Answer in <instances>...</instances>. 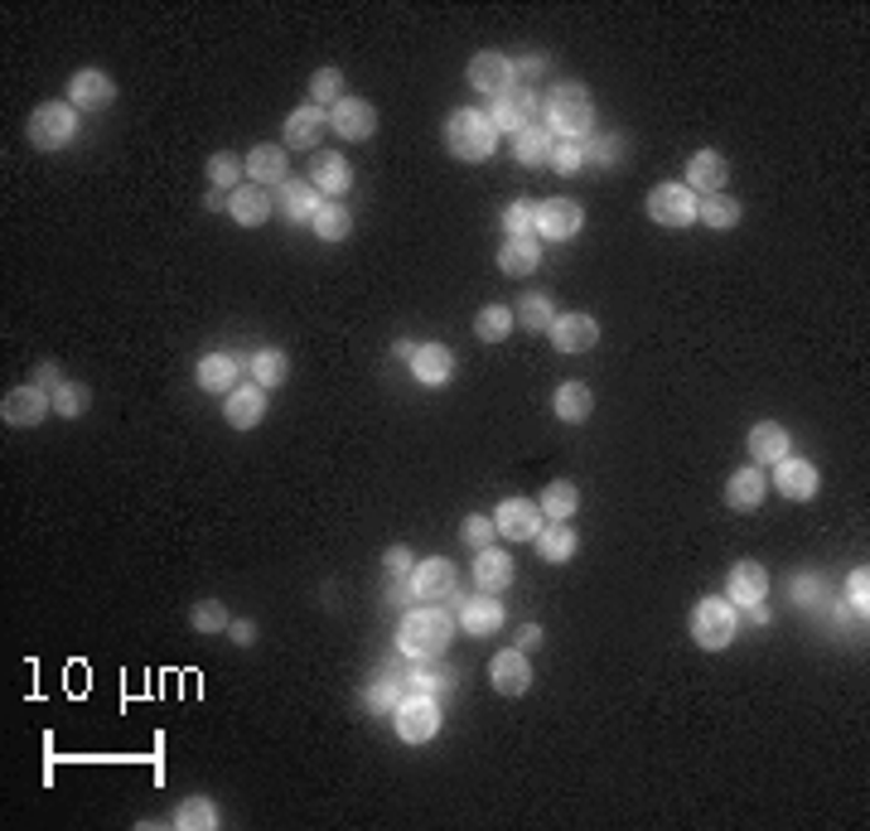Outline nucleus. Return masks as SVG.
<instances>
[{"label":"nucleus","instance_id":"36","mask_svg":"<svg viewBox=\"0 0 870 831\" xmlns=\"http://www.w3.org/2000/svg\"><path fill=\"white\" fill-rule=\"evenodd\" d=\"M247 179H256V185H280L286 175V151L280 145H256V151H247Z\"/></svg>","mask_w":870,"mask_h":831},{"label":"nucleus","instance_id":"9","mask_svg":"<svg viewBox=\"0 0 870 831\" xmlns=\"http://www.w3.org/2000/svg\"><path fill=\"white\" fill-rule=\"evenodd\" d=\"M455 580H460L455 561L431 556V561H421V566L411 570V595H416V600H426V605H440V600L455 595Z\"/></svg>","mask_w":870,"mask_h":831},{"label":"nucleus","instance_id":"34","mask_svg":"<svg viewBox=\"0 0 870 831\" xmlns=\"http://www.w3.org/2000/svg\"><path fill=\"white\" fill-rule=\"evenodd\" d=\"M789 431L783 425H774V421H759L755 431H750V455H755V464L764 469V464H779L783 455H789Z\"/></svg>","mask_w":870,"mask_h":831},{"label":"nucleus","instance_id":"43","mask_svg":"<svg viewBox=\"0 0 870 831\" xmlns=\"http://www.w3.org/2000/svg\"><path fill=\"white\" fill-rule=\"evenodd\" d=\"M175 827L179 831H213L218 827V808L208 798H189V802H179Z\"/></svg>","mask_w":870,"mask_h":831},{"label":"nucleus","instance_id":"29","mask_svg":"<svg viewBox=\"0 0 870 831\" xmlns=\"http://www.w3.org/2000/svg\"><path fill=\"white\" fill-rule=\"evenodd\" d=\"M324 107H296V112L286 117V145H296V151H315L320 145V136H324Z\"/></svg>","mask_w":870,"mask_h":831},{"label":"nucleus","instance_id":"39","mask_svg":"<svg viewBox=\"0 0 870 831\" xmlns=\"http://www.w3.org/2000/svg\"><path fill=\"white\" fill-rule=\"evenodd\" d=\"M513 334V310L508 304H484L480 314H474V339H484V344H504Z\"/></svg>","mask_w":870,"mask_h":831},{"label":"nucleus","instance_id":"56","mask_svg":"<svg viewBox=\"0 0 870 831\" xmlns=\"http://www.w3.org/2000/svg\"><path fill=\"white\" fill-rule=\"evenodd\" d=\"M542 643V629H537V623H527V629L518 633V647H537Z\"/></svg>","mask_w":870,"mask_h":831},{"label":"nucleus","instance_id":"12","mask_svg":"<svg viewBox=\"0 0 870 831\" xmlns=\"http://www.w3.org/2000/svg\"><path fill=\"white\" fill-rule=\"evenodd\" d=\"M547 334H551V348H557V353H591L599 344V324L591 320V314H581V310L557 314V324H551Z\"/></svg>","mask_w":870,"mask_h":831},{"label":"nucleus","instance_id":"11","mask_svg":"<svg viewBox=\"0 0 870 831\" xmlns=\"http://www.w3.org/2000/svg\"><path fill=\"white\" fill-rule=\"evenodd\" d=\"M494 528H498V536H508V542H532V536L542 532V508L527 503V498H504L494 512Z\"/></svg>","mask_w":870,"mask_h":831},{"label":"nucleus","instance_id":"19","mask_svg":"<svg viewBox=\"0 0 870 831\" xmlns=\"http://www.w3.org/2000/svg\"><path fill=\"white\" fill-rule=\"evenodd\" d=\"M774 488H779L783 498H793V503H807V498L817 494V464L783 455V459L774 464Z\"/></svg>","mask_w":870,"mask_h":831},{"label":"nucleus","instance_id":"51","mask_svg":"<svg viewBox=\"0 0 870 831\" xmlns=\"http://www.w3.org/2000/svg\"><path fill=\"white\" fill-rule=\"evenodd\" d=\"M847 609H856L861 619H866V609H870V570L866 566H856L851 576H847Z\"/></svg>","mask_w":870,"mask_h":831},{"label":"nucleus","instance_id":"54","mask_svg":"<svg viewBox=\"0 0 870 831\" xmlns=\"http://www.w3.org/2000/svg\"><path fill=\"white\" fill-rule=\"evenodd\" d=\"M34 387H40V392H48V397H54L58 387H64V373H58V363H44V368L34 373Z\"/></svg>","mask_w":870,"mask_h":831},{"label":"nucleus","instance_id":"13","mask_svg":"<svg viewBox=\"0 0 870 831\" xmlns=\"http://www.w3.org/2000/svg\"><path fill=\"white\" fill-rule=\"evenodd\" d=\"M488 682H494L498 696H522L532 687V663H527L522 647H504V653L488 663Z\"/></svg>","mask_w":870,"mask_h":831},{"label":"nucleus","instance_id":"30","mask_svg":"<svg viewBox=\"0 0 870 831\" xmlns=\"http://www.w3.org/2000/svg\"><path fill=\"white\" fill-rule=\"evenodd\" d=\"M551 126H542V121H527V126L513 136V155H518V165L537 169V165H551Z\"/></svg>","mask_w":870,"mask_h":831},{"label":"nucleus","instance_id":"26","mask_svg":"<svg viewBox=\"0 0 870 831\" xmlns=\"http://www.w3.org/2000/svg\"><path fill=\"white\" fill-rule=\"evenodd\" d=\"M228 213H232V223H242V228H262L266 218H272V193H266L262 185L232 189L228 193Z\"/></svg>","mask_w":870,"mask_h":831},{"label":"nucleus","instance_id":"5","mask_svg":"<svg viewBox=\"0 0 870 831\" xmlns=\"http://www.w3.org/2000/svg\"><path fill=\"white\" fill-rule=\"evenodd\" d=\"M392 725H397V740L401 744H431L440 735V706H436V696L411 691L407 701H397Z\"/></svg>","mask_w":870,"mask_h":831},{"label":"nucleus","instance_id":"16","mask_svg":"<svg viewBox=\"0 0 870 831\" xmlns=\"http://www.w3.org/2000/svg\"><path fill=\"white\" fill-rule=\"evenodd\" d=\"M470 82H474V92H488V97L508 92V88H513V58L498 54V48H484V54H474V58H470Z\"/></svg>","mask_w":870,"mask_h":831},{"label":"nucleus","instance_id":"15","mask_svg":"<svg viewBox=\"0 0 870 831\" xmlns=\"http://www.w3.org/2000/svg\"><path fill=\"white\" fill-rule=\"evenodd\" d=\"M769 595V570L759 566V561H735L730 566V576H726V600L735 605V609H750V605H759Z\"/></svg>","mask_w":870,"mask_h":831},{"label":"nucleus","instance_id":"22","mask_svg":"<svg viewBox=\"0 0 870 831\" xmlns=\"http://www.w3.org/2000/svg\"><path fill=\"white\" fill-rule=\"evenodd\" d=\"M460 629L474 633V639H488V633L504 629V605H498V595H474V600L460 605Z\"/></svg>","mask_w":870,"mask_h":831},{"label":"nucleus","instance_id":"24","mask_svg":"<svg viewBox=\"0 0 870 831\" xmlns=\"http://www.w3.org/2000/svg\"><path fill=\"white\" fill-rule=\"evenodd\" d=\"M223 416L232 431H252V425H262L266 416V387H232L228 401H223Z\"/></svg>","mask_w":870,"mask_h":831},{"label":"nucleus","instance_id":"37","mask_svg":"<svg viewBox=\"0 0 870 831\" xmlns=\"http://www.w3.org/2000/svg\"><path fill=\"white\" fill-rule=\"evenodd\" d=\"M537 508H542L547 522H566V518H575V508H581V494H575L571 479H557V484L542 488V503Z\"/></svg>","mask_w":870,"mask_h":831},{"label":"nucleus","instance_id":"32","mask_svg":"<svg viewBox=\"0 0 870 831\" xmlns=\"http://www.w3.org/2000/svg\"><path fill=\"white\" fill-rule=\"evenodd\" d=\"M551 411L566 425H581V421H591V411H595V392L585 383H561L557 397H551Z\"/></svg>","mask_w":870,"mask_h":831},{"label":"nucleus","instance_id":"40","mask_svg":"<svg viewBox=\"0 0 870 831\" xmlns=\"http://www.w3.org/2000/svg\"><path fill=\"white\" fill-rule=\"evenodd\" d=\"M315 232H320V242H344L349 232H353V213L344 203H320V213H315V223H310Z\"/></svg>","mask_w":870,"mask_h":831},{"label":"nucleus","instance_id":"44","mask_svg":"<svg viewBox=\"0 0 870 831\" xmlns=\"http://www.w3.org/2000/svg\"><path fill=\"white\" fill-rule=\"evenodd\" d=\"M286 373H290V363H286V353H280V348H262L252 358L256 387H280V383H286Z\"/></svg>","mask_w":870,"mask_h":831},{"label":"nucleus","instance_id":"28","mask_svg":"<svg viewBox=\"0 0 870 831\" xmlns=\"http://www.w3.org/2000/svg\"><path fill=\"white\" fill-rule=\"evenodd\" d=\"M474 585H480L484 595H498L513 585V556L498 552V546H484L480 556H474Z\"/></svg>","mask_w":870,"mask_h":831},{"label":"nucleus","instance_id":"21","mask_svg":"<svg viewBox=\"0 0 870 831\" xmlns=\"http://www.w3.org/2000/svg\"><path fill=\"white\" fill-rule=\"evenodd\" d=\"M764 488H769L764 469H759V464H745V469H735L730 479H726V508L755 512L759 503H764Z\"/></svg>","mask_w":870,"mask_h":831},{"label":"nucleus","instance_id":"1","mask_svg":"<svg viewBox=\"0 0 870 831\" xmlns=\"http://www.w3.org/2000/svg\"><path fill=\"white\" fill-rule=\"evenodd\" d=\"M455 629H460V623L450 619V609L421 600V609L401 614V623H397V647H401L407 657H416V663H431V657H440V653L450 647Z\"/></svg>","mask_w":870,"mask_h":831},{"label":"nucleus","instance_id":"38","mask_svg":"<svg viewBox=\"0 0 870 831\" xmlns=\"http://www.w3.org/2000/svg\"><path fill=\"white\" fill-rule=\"evenodd\" d=\"M696 223L726 232V228L740 223V203H735L730 193H706V199H696Z\"/></svg>","mask_w":870,"mask_h":831},{"label":"nucleus","instance_id":"45","mask_svg":"<svg viewBox=\"0 0 870 831\" xmlns=\"http://www.w3.org/2000/svg\"><path fill=\"white\" fill-rule=\"evenodd\" d=\"M310 102L315 107H339L344 102V73L339 68H320L310 78Z\"/></svg>","mask_w":870,"mask_h":831},{"label":"nucleus","instance_id":"55","mask_svg":"<svg viewBox=\"0 0 870 831\" xmlns=\"http://www.w3.org/2000/svg\"><path fill=\"white\" fill-rule=\"evenodd\" d=\"M367 706H373V711H387V706H392V682H377V687L367 691Z\"/></svg>","mask_w":870,"mask_h":831},{"label":"nucleus","instance_id":"42","mask_svg":"<svg viewBox=\"0 0 870 831\" xmlns=\"http://www.w3.org/2000/svg\"><path fill=\"white\" fill-rule=\"evenodd\" d=\"M242 175H247V160H242V155H232V151H223V155H213V160H208V185L223 189V193L242 189Z\"/></svg>","mask_w":870,"mask_h":831},{"label":"nucleus","instance_id":"6","mask_svg":"<svg viewBox=\"0 0 870 831\" xmlns=\"http://www.w3.org/2000/svg\"><path fill=\"white\" fill-rule=\"evenodd\" d=\"M30 145H40V151H64V145L78 136V107L68 102H44L30 112Z\"/></svg>","mask_w":870,"mask_h":831},{"label":"nucleus","instance_id":"31","mask_svg":"<svg viewBox=\"0 0 870 831\" xmlns=\"http://www.w3.org/2000/svg\"><path fill=\"white\" fill-rule=\"evenodd\" d=\"M238 377H242V363L232 358V353H203V363H199V387L203 392H232L238 387Z\"/></svg>","mask_w":870,"mask_h":831},{"label":"nucleus","instance_id":"57","mask_svg":"<svg viewBox=\"0 0 870 831\" xmlns=\"http://www.w3.org/2000/svg\"><path fill=\"white\" fill-rule=\"evenodd\" d=\"M232 639H238V643H252L256 629H252V623H232Z\"/></svg>","mask_w":870,"mask_h":831},{"label":"nucleus","instance_id":"50","mask_svg":"<svg viewBox=\"0 0 870 831\" xmlns=\"http://www.w3.org/2000/svg\"><path fill=\"white\" fill-rule=\"evenodd\" d=\"M581 165H585V145L581 141H557V145H551V169H557V175H575Z\"/></svg>","mask_w":870,"mask_h":831},{"label":"nucleus","instance_id":"20","mask_svg":"<svg viewBox=\"0 0 870 831\" xmlns=\"http://www.w3.org/2000/svg\"><path fill=\"white\" fill-rule=\"evenodd\" d=\"M450 373H455V353H450L445 344H416L411 353V377L421 387H445Z\"/></svg>","mask_w":870,"mask_h":831},{"label":"nucleus","instance_id":"49","mask_svg":"<svg viewBox=\"0 0 870 831\" xmlns=\"http://www.w3.org/2000/svg\"><path fill=\"white\" fill-rule=\"evenodd\" d=\"M460 536L474 546V552H484V546H494L498 528H494V518H480V512H470V518L460 522Z\"/></svg>","mask_w":870,"mask_h":831},{"label":"nucleus","instance_id":"7","mask_svg":"<svg viewBox=\"0 0 870 831\" xmlns=\"http://www.w3.org/2000/svg\"><path fill=\"white\" fill-rule=\"evenodd\" d=\"M648 218H653L658 228H692L696 193L687 185H653L648 189Z\"/></svg>","mask_w":870,"mask_h":831},{"label":"nucleus","instance_id":"27","mask_svg":"<svg viewBox=\"0 0 870 831\" xmlns=\"http://www.w3.org/2000/svg\"><path fill=\"white\" fill-rule=\"evenodd\" d=\"M320 213V193L310 179H280V218L286 223H315Z\"/></svg>","mask_w":870,"mask_h":831},{"label":"nucleus","instance_id":"25","mask_svg":"<svg viewBox=\"0 0 870 831\" xmlns=\"http://www.w3.org/2000/svg\"><path fill=\"white\" fill-rule=\"evenodd\" d=\"M532 107H537V97L527 88H508V92L494 97L488 121H494V131H513V136H518V131L527 126V117H532Z\"/></svg>","mask_w":870,"mask_h":831},{"label":"nucleus","instance_id":"53","mask_svg":"<svg viewBox=\"0 0 870 831\" xmlns=\"http://www.w3.org/2000/svg\"><path fill=\"white\" fill-rule=\"evenodd\" d=\"M383 566L392 570V576H411V570H416V561H411V552H407V546H387Z\"/></svg>","mask_w":870,"mask_h":831},{"label":"nucleus","instance_id":"2","mask_svg":"<svg viewBox=\"0 0 870 831\" xmlns=\"http://www.w3.org/2000/svg\"><path fill=\"white\" fill-rule=\"evenodd\" d=\"M445 145H450L455 160L480 165V160H488V155L498 151V131H494V121H488V112L464 107V112H455L445 121Z\"/></svg>","mask_w":870,"mask_h":831},{"label":"nucleus","instance_id":"33","mask_svg":"<svg viewBox=\"0 0 870 831\" xmlns=\"http://www.w3.org/2000/svg\"><path fill=\"white\" fill-rule=\"evenodd\" d=\"M537 262H542V242L537 237H508L504 252H498V272L504 276H532Z\"/></svg>","mask_w":870,"mask_h":831},{"label":"nucleus","instance_id":"14","mask_svg":"<svg viewBox=\"0 0 870 831\" xmlns=\"http://www.w3.org/2000/svg\"><path fill=\"white\" fill-rule=\"evenodd\" d=\"M54 411V401H48V392H40V387H15V392H5V401H0V416H5V425H20V431H30V425H40L44 416Z\"/></svg>","mask_w":870,"mask_h":831},{"label":"nucleus","instance_id":"58","mask_svg":"<svg viewBox=\"0 0 870 831\" xmlns=\"http://www.w3.org/2000/svg\"><path fill=\"white\" fill-rule=\"evenodd\" d=\"M203 203H208V208H228V193H223V189H213Z\"/></svg>","mask_w":870,"mask_h":831},{"label":"nucleus","instance_id":"4","mask_svg":"<svg viewBox=\"0 0 870 831\" xmlns=\"http://www.w3.org/2000/svg\"><path fill=\"white\" fill-rule=\"evenodd\" d=\"M735 629H740V619H735V605L726 600V595H706V600L692 605V639H696V647L720 653V647H730Z\"/></svg>","mask_w":870,"mask_h":831},{"label":"nucleus","instance_id":"8","mask_svg":"<svg viewBox=\"0 0 870 831\" xmlns=\"http://www.w3.org/2000/svg\"><path fill=\"white\" fill-rule=\"evenodd\" d=\"M581 223H585V213H581L575 199H547V203H537V213H532V237L537 242H566V237L581 232Z\"/></svg>","mask_w":870,"mask_h":831},{"label":"nucleus","instance_id":"52","mask_svg":"<svg viewBox=\"0 0 870 831\" xmlns=\"http://www.w3.org/2000/svg\"><path fill=\"white\" fill-rule=\"evenodd\" d=\"M445 682H450L445 672H440V667H426V663L411 672V691H426V696H431V691H440V687H445Z\"/></svg>","mask_w":870,"mask_h":831},{"label":"nucleus","instance_id":"18","mask_svg":"<svg viewBox=\"0 0 870 831\" xmlns=\"http://www.w3.org/2000/svg\"><path fill=\"white\" fill-rule=\"evenodd\" d=\"M310 185L320 193H334V199H344L353 189V169L339 151H315L310 155Z\"/></svg>","mask_w":870,"mask_h":831},{"label":"nucleus","instance_id":"10","mask_svg":"<svg viewBox=\"0 0 870 831\" xmlns=\"http://www.w3.org/2000/svg\"><path fill=\"white\" fill-rule=\"evenodd\" d=\"M112 102H117V82L102 68H78L68 78V107H78V112H102Z\"/></svg>","mask_w":870,"mask_h":831},{"label":"nucleus","instance_id":"35","mask_svg":"<svg viewBox=\"0 0 870 831\" xmlns=\"http://www.w3.org/2000/svg\"><path fill=\"white\" fill-rule=\"evenodd\" d=\"M532 546H537V556H542L547 566H561V561L575 556V532L566 528V522H551V528H542L532 536Z\"/></svg>","mask_w":870,"mask_h":831},{"label":"nucleus","instance_id":"48","mask_svg":"<svg viewBox=\"0 0 870 831\" xmlns=\"http://www.w3.org/2000/svg\"><path fill=\"white\" fill-rule=\"evenodd\" d=\"M532 213H537V203L513 199L504 208V232H508V237H532Z\"/></svg>","mask_w":870,"mask_h":831},{"label":"nucleus","instance_id":"47","mask_svg":"<svg viewBox=\"0 0 870 831\" xmlns=\"http://www.w3.org/2000/svg\"><path fill=\"white\" fill-rule=\"evenodd\" d=\"M48 401H54V416H82L92 397H88V387H82V383H64Z\"/></svg>","mask_w":870,"mask_h":831},{"label":"nucleus","instance_id":"17","mask_svg":"<svg viewBox=\"0 0 870 831\" xmlns=\"http://www.w3.org/2000/svg\"><path fill=\"white\" fill-rule=\"evenodd\" d=\"M329 126H334L344 141H367L377 131V112H373V102H363V97H344L339 107H329Z\"/></svg>","mask_w":870,"mask_h":831},{"label":"nucleus","instance_id":"41","mask_svg":"<svg viewBox=\"0 0 870 831\" xmlns=\"http://www.w3.org/2000/svg\"><path fill=\"white\" fill-rule=\"evenodd\" d=\"M518 324L532 329V334H547V329L557 324V304H551V296H542V290L522 296V304H518Z\"/></svg>","mask_w":870,"mask_h":831},{"label":"nucleus","instance_id":"23","mask_svg":"<svg viewBox=\"0 0 870 831\" xmlns=\"http://www.w3.org/2000/svg\"><path fill=\"white\" fill-rule=\"evenodd\" d=\"M730 179V165H726V155H716V151H696L692 160H687V179H682V185H687L692 193H720V185H726Z\"/></svg>","mask_w":870,"mask_h":831},{"label":"nucleus","instance_id":"3","mask_svg":"<svg viewBox=\"0 0 870 831\" xmlns=\"http://www.w3.org/2000/svg\"><path fill=\"white\" fill-rule=\"evenodd\" d=\"M547 117H551V131L561 141H581L585 131L595 126V107H591V88L585 82H557L547 97Z\"/></svg>","mask_w":870,"mask_h":831},{"label":"nucleus","instance_id":"46","mask_svg":"<svg viewBox=\"0 0 870 831\" xmlns=\"http://www.w3.org/2000/svg\"><path fill=\"white\" fill-rule=\"evenodd\" d=\"M189 623H194L199 633H223V629H232V623H228V609L218 605V600H199V605H194Z\"/></svg>","mask_w":870,"mask_h":831}]
</instances>
